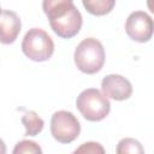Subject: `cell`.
I'll list each match as a JSON object with an SVG mask.
<instances>
[{
	"label": "cell",
	"mask_w": 154,
	"mask_h": 154,
	"mask_svg": "<svg viewBox=\"0 0 154 154\" xmlns=\"http://www.w3.org/2000/svg\"><path fill=\"white\" fill-rule=\"evenodd\" d=\"M101 90L103 95L108 99L116 101L128 100L132 94V84L130 81L122 75L111 73L102 78Z\"/></svg>",
	"instance_id": "52a82bcc"
},
{
	"label": "cell",
	"mask_w": 154,
	"mask_h": 154,
	"mask_svg": "<svg viewBox=\"0 0 154 154\" xmlns=\"http://www.w3.org/2000/svg\"><path fill=\"white\" fill-rule=\"evenodd\" d=\"M71 154H106V152L102 144H100L99 142L89 141V142L82 143Z\"/></svg>",
	"instance_id": "4fadbf2b"
},
{
	"label": "cell",
	"mask_w": 154,
	"mask_h": 154,
	"mask_svg": "<svg viewBox=\"0 0 154 154\" xmlns=\"http://www.w3.org/2000/svg\"><path fill=\"white\" fill-rule=\"evenodd\" d=\"M22 23L18 14L11 10L4 8L1 11V19H0V41L2 45L13 43L19 32H20Z\"/></svg>",
	"instance_id": "ba28073f"
},
{
	"label": "cell",
	"mask_w": 154,
	"mask_h": 154,
	"mask_svg": "<svg viewBox=\"0 0 154 154\" xmlns=\"http://www.w3.org/2000/svg\"><path fill=\"white\" fill-rule=\"evenodd\" d=\"M76 106L81 114L89 122H100L105 119L111 111L108 97L96 88L84 89L77 96Z\"/></svg>",
	"instance_id": "3957f363"
},
{
	"label": "cell",
	"mask_w": 154,
	"mask_h": 154,
	"mask_svg": "<svg viewBox=\"0 0 154 154\" xmlns=\"http://www.w3.org/2000/svg\"><path fill=\"white\" fill-rule=\"evenodd\" d=\"M73 59L79 71L88 75L96 73L105 64L103 46L99 40L94 37H87L76 47Z\"/></svg>",
	"instance_id": "7a4b0ae2"
},
{
	"label": "cell",
	"mask_w": 154,
	"mask_h": 154,
	"mask_svg": "<svg viewBox=\"0 0 154 154\" xmlns=\"http://www.w3.org/2000/svg\"><path fill=\"white\" fill-rule=\"evenodd\" d=\"M117 154H144V148L142 143L132 137L122 138L116 148Z\"/></svg>",
	"instance_id": "8fae6325"
},
{
	"label": "cell",
	"mask_w": 154,
	"mask_h": 154,
	"mask_svg": "<svg viewBox=\"0 0 154 154\" xmlns=\"http://www.w3.org/2000/svg\"><path fill=\"white\" fill-rule=\"evenodd\" d=\"M147 6H148V8L150 10V12L154 13V0H148V1H147Z\"/></svg>",
	"instance_id": "5bb4252c"
},
{
	"label": "cell",
	"mask_w": 154,
	"mask_h": 154,
	"mask_svg": "<svg viewBox=\"0 0 154 154\" xmlns=\"http://www.w3.org/2000/svg\"><path fill=\"white\" fill-rule=\"evenodd\" d=\"M42 8L52 30L61 38L76 36L83 24L82 14L71 0H45Z\"/></svg>",
	"instance_id": "6da1fadb"
},
{
	"label": "cell",
	"mask_w": 154,
	"mask_h": 154,
	"mask_svg": "<svg viewBox=\"0 0 154 154\" xmlns=\"http://www.w3.org/2000/svg\"><path fill=\"white\" fill-rule=\"evenodd\" d=\"M22 124L25 128V136L38 135L45 126V122L35 111H28L22 117Z\"/></svg>",
	"instance_id": "9c48e42d"
},
{
	"label": "cell",
	"mask_w": 154,
	"mask_h": 154,
	"mask_svg": "<svg viewBox=\"0 0 154 154\" xmlns=\"http://www.w3.org/2000/svg\"><path fill=\"white\" fill-rule=\"evenodd\" d=\"M22 51L30 60L46 61L54 53V42L43 29L32 28L23 37Z\"/></svg>",
	"instance_id": "277c9868"
},
{
	"label": "cell",
	"mask_w": 154,
	"mask_h": 154,
	"mask_svg": "<svg viewBox=\"0 0 154 154\" xmlns=\"http://www.w3.org/2000/svg\"><path fill=\"white\" fill-rule=\"evenodd\" d=\"M85 10L94 16H105L112 11L116 5L114 0H83Z\"/></svg>",
	"instance_id": "30bf717a"
},
{
	"label": "cell",
	"mask_w": 154,
	"mask_h": 154,
	"mask_svg": "<svg viewBox=\"0 0 154 154\" xmlns=\"http://www.w3.org/2000/svg\"><path fill=\"white\" fill-rule=\"evenodd\" d=\"M12 154H42V149L35 141L22 140L16 143Z\"/></svg>",
	"instance_id": "7c38bea8"
},
{
	"label": "cell",
	"mask_w": 154,
	"mask_h": 154,
	"mask_svg": "<svg viewBox=\"0 0 154 154\" xmlns=\"http://www.w3.org/2000/svg\"><path fill=\"white\" fill-rule=\"evenodd\" d=\"M81 132V124L76 116L69 111H57L51 118V134L60 143L73 142Z\"/></svg>",
	"instance_id": "5b68a950"
},
{
	"label": "cell",
	"mask_w": 154,
	"mask_h": 154,
	"mask_svg": "<svg viewBox=\"0 0 154 154\" xmlns=\"http://www.w3.org/2000/svg\"><path fill=\"white\" fill-rule=\"evenodd\" d=\"M125 32L136 42H148L154 34V19L144 11H135L126 18Z\"/></svg>",
	"instance_id": "8992f818"
}]
</instances>
